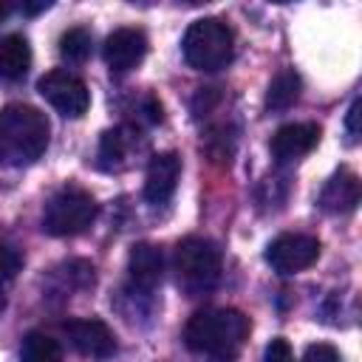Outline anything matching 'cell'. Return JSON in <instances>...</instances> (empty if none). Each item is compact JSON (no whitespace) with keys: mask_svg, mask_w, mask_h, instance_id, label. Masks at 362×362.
<instances>
[{"mask_svg":"<svg viewBox=\"0 0 362 362\" xmlns=\"http://www.w3.org/2000/svg\"><path fill=\"white\" fill-rule=\"evenodd\" d=\"M181 178V158L178 153H158L150 158L147 164V175H144V198L150 204H167L175 195Z\"/></svg>","mask_w":362,"mask_h":362,"instance_id":"obj_13","label":"cell"},{"mask_svg":"<svg viewBox=\"0 0 362 362\" xmlns=\"http://www.w3.org/2000/svg\"><path fill=\"white\" fill-rule=\"evenodd\" d=\"M96 212L99 206L90 192L79 187H65L48 198L42 212V229L54 238H74L96 221Z\"/></svg>","mask_w":362,"mask_h":362,"instance_id":"obj_5","label":"cell"},{"mask_svg":"<svg viewBox=\"0 0 362 362\" xmlns=\"http://www.w3.org/2000/svg\"><path fill=\"white\" fill-rule=\"evenodd\" d=\"M249 331L252 322L238 308H201L189 317L184 328V342L198 356L232 362L243 351Z\"/></svg>","mask_w":362,"mask_h":362,"instance_id":"obj_1","label":"cell"},{"mask_svg":"<svg viewBox=\"0 0 362 362\" xmlns=\"http://www.w3.org/2000/svg\"><path fill=\"white\" fill-rule=\"evenodd\" d=\"M164 277V257L161 249L153 243H133L127 255V280L130 288L139 294L156 291V286Z\"/></svg>","mask_w":362,"mask_h":362,"instance_id":"obj_11","label":"cell"},{"mask_svg":"<svg viewBox=\"0 0 362 362\" xmlns=\"http://www.w3.org/2000/svg\"><path fill=\"white\" fill-rule=\"evenodd\" d=\"M144 54H147V37L141 28H116L102 45V57L113 74L133 71L136 65H141Z\"/></svg>","mask_w":362,"mask_h":362,"instance_id":"obj_10","label":"cell"},{"mask_svg":"<svg viewBox=\"0 0 362 362\" xmlns=\"http://www.w3.org/2000/svg\"><path fill=\"white\" fill-rule=\"evenodd\" d=\"M3 308H6V300H3V294H0V314H3Z\"/></svg>","mask_w":362,"mask_h":362,"instance_id":"obj_25","label":"cell"},{"mask_svg":"<svg viewBox=\"0 0 362 362\" xmlns=\"http://www.w3.org/2000/svg\"><path fill=\"white\" fill-rule=\"evenodd\" d=\"M181 51L189 68L195 71H221L232 62L235 54V34L218 17L195 20L181 40Z\"/></svg>","mask_w":362,"mask_h":362,"instance_id":"obj_3","label":"cell"},{"mask_svg":"<svg viewBox=\"0 0 362 362\" xmlns=\"http://www.w3.org/2000/svg\"><path fill=\"white\" fill-rule=\"evenodd\" d=\"M356 204H359V178L356 173L342 167L325 181L320 192V206L328 215H348L356 209Z\"/></svg>","mask_w":362,"mask_h":362,"instance_id":"obj_14","label":"cell"},{"mask_svg":"<svg viewBox=\"0 0 362 362\" xmlns=\"http://www.w3.org/2000/svg\"><path fill=\"white\" fill-rule=\"evenodd\" d=\"M300 90H303V82H300V76L294 74V68L280 71V74L269 82V90H266V110H269V113H283V110H288V107L300 99Z\"/></svg>","mask_w":362,"mask_h":362,"instance_id":"obj_16","label":"cell"},{"mask_svg":"<svg viewBox=\"0 0 362 362\" xmlns=\"http://www.w3.org/2000/svg\"><path fill=\"white\" fill-rule=\"evenodd\" d=\"M65 334L71 339V345L90 359H110L116 354V334L110 331L107 322L96 320V317H85V320H71L65 322Z\"/></svg>","mask_w":362,"mask_h":362,"instance_id":"obj_9","label":"cell"},{"mask_svg":"<svg viewBox=\"0 0 362 362\" xmlns=\"http://www.w3.org/2000/svg\"><path fill=\"white\" fill-rule=\"evenodd\" d=\"M31 68V45L23 34H6L0 40V79L20 82Z\"/></svg>","mask_w":362,"mask_h":362,"instance_id":"obj_15","label":"cell"},{"mask_svg":"<svg viewBox=\"0 0 362 362\" xmlns=\"http://www.w3.org/2000/svg\"><path fill=\"white\" fill-rule=\"evenodd\" d=\"M263 362H294V354H291L288 342H286L283 337H277V339H272V342L266 345Z\"/></svg>","mask_w":362,"mask_h":362,"instance_id":"obj_21","label":"cell"},{"mask_svg":"<svg viewBox=\"0 0 362 362\" xmlns=\"http://www.w3.org/2000/svg\"><path fill=\"white\" fill-rule=\"evenodd\" d=\"M317 257H320V240L314 235H303V232L277 235L266 246V263L280 274H297V272L308 269Z\"/></svg>","mask_w":362,"mask_h":362,"instance_id":"obj_7","label":"cell"},{"mask_svg":"<svg viewBox=\"0 0 362 362\" xmlns=\"http://www.w3.org/2000/svg\"><path fill=\"white\" fill-rule=\"evenodd\" d=\"M173 269L181 291H187L189 297L206 294L221 280V249L209 238L189 235L175 246Z\"/></svg>","mask_w":362,"mask_h":362,"instance_id":"obj_4","label":"cell"},{"mask_svg":"<svg viewBox=\"0 0 362 362\" xmlns=\"http://www.w3.org/2000/svg\"><path fill=\"white\" fill-rule=\"evenodd\" d=\"M359 107H362V102L354 99L351 107H348V116H345V130H348V139H351V141L359 139Z\"/></svg>","mask_w":362,"mask_h":362,"instance_id":"obj_22","label":"cell"},{"mask_svg":"<svg viewBox=\"0 0 362 362\" xmlns=\"http://www.w3.org/2000/svg\"><path fill=\"white\" fill-rule=\"evenodd\" d=\"M20 269H23V255H20L17 249L0 243V286L11 283Z\"/></svg>","mask_w":362,"mask_h":362,"instance_id":"obj_19","label":"cell"},{"mask_svg":"<svg viewBox=\"0 0 362 362\" xmlns=\"http://www.w3.org/2000/svg\"><path fill=\"white\" fill-rule=\"evenodd\" d=\"M48 6H51V3H48V0H42V3H23L20 8H23L25 14H37V11H45Z\"/></svg>","mask_w":362,"mask_h":362,"instance_id":"obj_23","label":"cell"},{"mask_svg":"<svg viewBox=\"0 0 362 362\" xmlns=\"http://www.w3.org/2000/svg\"><path fill=\"white\" fill-rule=\"evenodd\" d=\"M20 362H62V345L42 331H31L23 339Z\"/></svg>","mask_w":362,"mask_h":362,"instance_id":"obj_17","label":"cell"},{"mask_svg":"<svg viewBox=\"0 0 362 362\" xmlns=\"http://www.w3.org/2000/svg\"><path fill=\"white\" fill-rule=\"evenodd\" d=\"M320 141V124L314 122H291L283 124L274 136H272V156L286 164V161H297L303 156H308Z\"/></svg>","mask_w":362,"mask_h":362,"instance_id":"obj_12","label":"cell"},{"mask_svg":"<svg viewBox=\"0 0 362 362\" xmlns=\"http://www.w3.org/2000/svg\"><path fill=\"white\" fill-rule=\"evenodd\" d=\"M8 11H11V6H8V3H0V20H3Z\"/></svg>","mask_w":362,"mask_h":362,"instance_id":"obj_24","label":"cell"},{"mask_svg":"<svg viewBox=\"0 0 362 362\" xmlns=\"http://www.w3.org/2000/svg\"><path fill=\"white\" fill-rule=\"evenodd\" d=\"M37 90H40V96L57 113H62L68 119H79L90 107V90H88V85L76 74L62 71V68H54L45 76H40Z\"/></svg>","mask_w":362,"mask_h":362,"instance_id":"obj_6","label":"cell"},{"mask_svg":"<svg viewBox=\"0 0 362 362\" xmlns=\"http://www.w3.org/2000/svg\"><path fill=\"white\" fill-rule=\"evenodd\" d=\"M51 124L42 110L14 102L0 110V164L25 167L34 164L48 147Z\"/></svg>","mask_w":362,"mask_h":362,"instance_id":"obj_2","label":"cell"},{"mask_svg":"<svg viewBox=\"0 0 362 362\" xmlns=\"http://www.w3.org/2000/svg\"><path fill=\"white\" fill-rule=\"evenodd\" d=\"M300 362H339V351L328 342H317V345H308L303 359Z\"/></svg>","mask_w":362,"mask_h":362,"instance_id":"obj_20","label":"cell"},{"mask_svg":"<svg viewBox=\"0 0 362 362\" xmlns=\"http://www.w3.org/2000/svg\"><path fill=\"white\" fill-rule=\"evenodd\" d=\"M147 150V139L133 124H119L102 133L99 141V167L107 173H122L136 164V158Z\"/></svg>","mask_w":362,"mask_h":362,"instance_id":"obj_8","label":"cell"},{"mask_svg":"<svg viewBox=\"0 0 362 362\" xmlns=\"http://www.w3.org/2000/svg\"><path fill=\"white\" fill-rule=\"evenodd\" d=\"M90 45H93V40H90V31L88 28H68L62 37H59V54H62V59L65 62H71V65H79V62H85L88 57H90Z\"/></svg>","mask_w":362,"mask_h":362,"instance_id":"obj_18","label":"cell"}]
</instances>
